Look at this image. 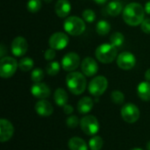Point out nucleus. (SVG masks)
I'll use <instances>...</instances> for the list:
<instances>
[{"mask_svg":"<svg viewBox=\"0 0 150 150\" xmlns=\"http://www.w3.org/2000/svg\"><path fill=\"white\" fill-rule=\"evenodd\" d=\"M145 12V9L142 4L131 3L123 10V19L127 25L136 26L141 25L144 20Z\"/></svg>","mask_w":150,"mask_h":150,"instance_id":"f257e3e1","label":"nucleus"},{"mask_svg":"<svg viewBox=\"0 0 150 150\" xmlns=\"http://www.w3.org/2000/svg\"><path fill=\"white\" fill-rule=\"evenodd\" d=\"M66 83L71 93L74 95L82 94L86 88V79L80 72L72 71L66 77Z\"/></svg>","mask_w":150,"mask_h":150,"instance_id":"f03ea898","label":"nucleus"},{"mask_svg":"<svg viewBox=\"0 0 150 150\" xmlns=\"http://www.w3.org/2000/svg\"><path fill=\"white\" fill-rule=\"evenodd\" d=\"M96 57L102 63H111L117 57V47L112 44H102L96 49Z\"/></svg>","mask_w":150,"mask_h":150,"instance_id":"7ed1b4c3","label":"nucleus"},{"mask_svg":"<svg viewBox=\"0 0 150 150\" xmlns=\"http://www.w3.org/2000/svg\"><path fill=\"white\" fill-rule=\"evenodd\" d=\"M64 30L72 36L81 35L85 30V23L84 21L76 16L69 17L63 24Z\"/></svg>","mask_w":150,"mask_h":150,"instance_id":"20e7f679","label":"nucleus"},{"mask_svg":"<svg viewBox=\"0 0 150 150\" xmlns=\"http://www.w3.org/2000/svg\"><path fill=\"white\" fill-rule=\"evenodd\" d=\"M18 67V63L16 59L10 56L3 57L0 61V76L3 78H10L11 77L17 69Z\"/></svg>","mask_w":150,"mask_h":150,"instance_id":"39448f33","label":"nucleus"},{"mask_svg":"<svg viewBox=\"0 0 150 150\" xmlns=\"http://www.w3.org/2000/svg\"><path fill=\"white\" fill-rule=\"evenodd\" d=\"M108 87V81L103 76H98L94 77L89 83V92L95 96L99 97L104 94Z\"/></svg>","mask_w":150,"mask_h":150,"instance_id":"423d86ee","label":"nucleus"},{"mask_svg":"<svg viewBox=\"0 0 150 150\" xmlns=\"http://www.w3.org/2000/svg\"><path fill=\"white\" fill-rule=\"evenodd\" d=\"M80 127L82 131L87 135H94L99 130V123L96 117L87 115L80 120Z\"/></svg>","mask_w":150,"mask_h":150,"instance_id":"0eeeda50","label":"nucleus"},{"mask_svg":"<svg viewBox=\"0 0 150 150\" xmlns=\"http://www.w3.org/2000/svg\"><path fill=\"white\" fill-rule=\"evenodd\" d=\"M140 115L141 112L139 108L134 104H126L121 109V116L123 120L129 124L135 123L139 120Z\"/></svg>","mask_w":150,"mask_h":150,"instance_id":"6e6552de","label":"nucleus"},{"mask_svg":"<svg viewBox=\"0 0 150 150\" xmlns=\"http://www.w3.org/2000/svg\"><path fill=\"white\" fill-rule=\"evenodd\" d=\"M69 39L66 33L58 32L53 33L50 36L48 43L51 48H54L55 50H62L67 47V45L69 44Z\"/></svg>","mask_w":150,"mask_h":150,"instance_id":"1a4fd4ad","label":"nucleus"},{"mask_svg":"<svg viewBox=\"0 0 150 150\" xmlns=\"http://www.w3.org/2000/svg\"><path fill=\"white\" fill-rule=\"evenodd\" d=\"M80 64V57L77 54L70 52L66 54L62 59V67L65 71L72 72L78 68Z\"/></svg>","mask_w":150,"mask_h":150,"instance_id":"9d476101","label":"nucleus"},{"mask_svg":"<svg viewBox=\"0 0 150 150\" xmlns=\"http://www.w3.org/2000/svg\"><path fill=\"white\" fill-rule=\"evenodd\" d=\"M136 59L130 52H122L117 57V65L123 70H129L134 67Z\"/></svg>","mask_w":150,"mask_h":150,"instance_id":"9b49d317","label":"nucleus"},{"mask_svg":"<svg viewBox=\"0 0 150 150\" xmlns=\"http://www.w3.org/2000/svg\"><path fill=\"white\" fill-rule=\"evenodd\" d=\"M28 49V44L25 38L23 37H16L11 43V53L17 56L20 57L23 56Z\"/></svg>","mask_w":150,"mask_h":150,"instance_id":"f8f14e48","label":"nucleus"},{"mask_svg":"<svg viewBox=\"0 0 150 150\" xmlns=\"http://www.w3.org/2000/svg\"><path fill=\"white\" fill-rule=\"evenodd\" d=\"M14 134V127L12 124L5 120L1 119L0 120V142H5L9 141Z\"/></svg>","mask_w":150,"mask_h":150,"instance_id":"ddd939ff","label":"nucleus"},{"mask_svg":"<svg viewBox=\"0 0 150 150\" xmlns=\"http://www.w3.org/2000/svg\"><path fill=\"white\" fill-rule=\"evenodd\" d=\"M81 69L83 73L87 76H92L97 74L98 66L97 62L91 57H86L81 63Z\"/></svg>","mask_w":150,"mask_h":150,"instance_id":"4468645a","label":"nucleus"},{"mask_svg":"<svg viewBox=\"0 0 150 150\" xmlns=\"http://www.w3.org/2000/svg\"><path fill=\"white\" fill-rule=\"evenodd\" d=\"M31 92L33 97L40 99H45L50 96L49 87L43 83H34V84L32 86Z\"/></svg>","mask_w":150,"mask_h":150,"instance_id":"2eb2a0df","label":"nucleus"},{"mask_svg":"<svg viewBox=\"0 0 150 150\" xmlns=\"http://www.w3.org/2000/svg\"><path fill=\"white\" fill-rule=\"evenodd\" d=\"M35 111L41 117H48L53 113L54 107L51 105V103H49L48 101L45 99H41L36 103Z\"/></svg>","mask_w":150,"mask_h":150,"instance_id":"dca6fc26","label":"nucleus"},{"mask_svg":"<svg viewBox=\"0 0 150 150\" xmlns=\"http://www.w3.org/2000/svg\"><path fill=\"white\" fill-rule=\"evenodd\" d=\"M71 11V4L69 0H58L55 4L54 11L60 18L67 17Z\"/></svg>","mask_w":150,"mask_h":150,"instance_id":"f3484780","label":"nucleus"},{"mask_svg":"<svg viewBox=\"0 0 150 150\" xmlns=\"http://www.w3.org/2000/svg\"><path fill=\"white\" fill-rule=\"evenodd\" d=\"M93 107V100L90 97L82 98L77 103V111L81 114L89 112Z\"/></svg>","mask_w":150,"mask_h":150,"instance_id":"a211bd4d","label":"nucleus"},{"mask_svg":"<svg viewBox=\"0 0 150 150\" xmlns=\"http://www.w3.org/2000/svg\"><path fill=\"white\" fill-rule=\"evenodd\" d=\"M137 93L141 99L143 101H149L150 100V83L146 81L142 82L138 85Z\"/></svg>","mask_w":150,"mask_h":150,"instance_id":"6ab92c4d","label":"nucleus"},{"mask_svg":"<svg viewBox=\"0 0 150 150\" xmlns=\"http://www.w3.org/2000/svg\"><path fill=\"white\" fill-rule=\"evenodd\" d=\"M69 148L70 150H88L85 141L80 137H72L69 139Z\"/></svg>","mask_w":150,"mask_h":150,"instance_id":"aec40b11","label":"nucleus"},{"mask_svg":"<svg viewBox=\"0 0 150 150\" xmlns=\"http://www.w3.org/2000/svg\"><path fill=\"white\" fill-rule=\"evenodd\" d=\"M54 102L56 105H58L59 106H64L69 100V97H68V94L64 89L58 88L54 91Z\"/></svg>","mask_w":150,"mask_h":150,"instance_id":"412c9836","label":"nucleus"},{"mask_svg":"<svg viewBox=\"0 0 150 150\" xmlns=\"http://www.w3.org/2000/svg\"><path fill=\"white\" fill-rule=\"evenodd\" d=\"M123 10V5L119 1H112L106 6V11L111 16H118Z\"/></svg>","mask_w":150,"mask_h":150,"instance_id":"4be33fe9","label":"nucleus"},{"mask_svg":"<svg viewBox=\"0 0 150 150\" xmlns=\"http://www.w3.org/2000/svg\"><path fill=\"white\" fill-rule=\"evenodd\" d=\"M111 30V25L105 21V20H100L97 23V25H96V31L97 33L101 35V36H104V35H106L109 33Z\"/></svg>","mask_w":150,"mask_h":150,"instance_id":"5701e85b","label":"nucleus"},{"mask_svg":"<svg viewBox=\"0 0 150 150\" xmlns=\"http://www.w3.org/2000/svg\"><path fill=\"white\" fill-rule=\"evenodd\" d=\"M18 68L24 71H30L33 68V61L30 57H23L18 62Z\"/></svg>","mask_w":150,"mask_h":150,"instance_id":"b1692460","label":"nucleus"},{"mask_svg":"<svg viewBox=\"0 0 150 150\" xmlns=\"http://www.w3.org/2000/svg\"><path fill=\"white\" fill-rule=\"evenodd\" d=\"M103 144L104 142L100 136L95 135L89 141V147L91 150H100L103 147Z\"/></svg>","mask_w":150,"mask_h":150,"instance_id":"393cba45","label":"nucleus"},{"mask_svg":"<svg viewBox=\"0 0 150 150\" xmlns=\"http://www.w3.org/2000/svg\"><path fill=\"white\" fill-rule=\"evenodd\" d=\"M124 40H125V37L124 35L121 33H114L111 35L110 37V42L112 45L115 46L116 47H120L123 43H124Z\"/></svg>","mask_w":150,"mask_h":150,"instance_id":"a878e982","label":"nucleus"},{"mask_svg":"<svg viewBox=\"0 0 150 150\" xmlns=\"http://www.w3.org/2000/svg\"><path fill=\"white\" fill-rule=\"evenodd\" d=\"M60 64L58 62H49L47 67H46V70H47V73L49 75V76H56L59 71H60Z\"/></svg>","mask_w":150,"mask_h":150,"instance_id":"bb28decb","label":"nucleus"},{"mask_svg":"<svg viewBox=\"0 0 150 150\" xmlns=\"http://www.w3.org/2000/svg\"><path fill=\"white\" fill-rule=\"evenodd\" d=\"M41 0H29L27 2L26 7L27 10L32 12V13H35L37 11H39L41 8Z\"/></svg>","mask_w":150,"mask_h":150,"instance_id":"cd10ccee","label":"nucleus"},{"mask_svg":"<svg viewBox=\"0 0 150 150\" xmlns=\"http://www.w3.org/2000/svg\"><path fill=\"white\" fill-rule=\"evenodd\" d=\"M31 78L33 80V82L34 83H40V81H42V79L44 78V72L41 69H34L31 74Z\"/></svg>","mask_w":150,"mask_h":150,"instance_id":"c85d7f7f","label":"nucleus"},{"mask_svg":"<svg viewBox=\"0 0 150 150\" xmlns=\"http://www.w3.org/2000/svg\"><path fill=\"white\" fill-rule=\"evenodd\" d=\"M112 100L116 105H122L125 101V96L124 94L120 91H114L112 93Z\"/></svg>","mask_w":150,"mask_h":150,"instance_id":"c756f323","label":"nucleus"},{"mask_svg":"<svg viewBox=\"0 0 150 150\" xmlns=\"http://www.w3.org/2000/svg\"><path fill=\"white\" fill-rule=\"evenodd\" d=\"M83 18L88 23H92L96 19V14L92 10L87 9L83 11Z\"/></svg>","mask_w":150,"mask_h":150,"instance_id":"7c9ffc66","label":"nucleus"},{"mask_svg":"<svg viewBox=\"0 0 150 150\" xmlns=\"http://www.w3.org/2000/svg\"><path fill=\"white\" fill-rule=\"evenodd\" d=\"M66 124L70 128H75L79 124H80V121L77 118V116L76 115H71L69 117H68L67 120H66Z\"/></svg>","mask_w":150,"mask_h":150,"instance_id":"2f4dec72","label":"nucleus"},{"mask_svg":"<svg viewBox=\"0 0 150 150\" xmlns=\"http://www.w3.org/2000/svg\"><path fill=\"white\" fill-rule=\"evenodd\" d=\"M142 30L145 33H150V18H145L141 24Z\"/></svg>","mask_w":150,"mask_h":150,"instance_id":"473e14b6","label":"nucleus"},{"mask_svg":"<svg viewBox=\"0 0 150 150\" xmlns=\"http://www.w3.org/2000/svg\"><path fill=\"white\" fill-rule=\"evenodd\" d=\"M55 49H54V48H49V49H47L46 52H45V54H44V56H45V59L47 60V61H51V60H53L54 57H55Z\"/></svg>","mask_w":150,"mask_h":150,"instance_id":"72a5a7b5","label":"nucleus"},{"mask_svg":"<svg viewBox=\"0 0 150 150\" xmlns=\"http://www.w3.org/2000/svg\"><path fill=\"white\" fill-rule=\"evenodd\" d=\"M63 112H64V113L65 114H67V115H69L70 113H72L73 112H74V109H73V107L71 106V105H65L64 106H63Z\"/></svg>","mask_w":150,"mask_h":150,"instance_id":"f704fd0d","label":"nucleus"},{"mask_svg":"<svg viewBox=\"0 0 150 150\" xmlns=\"http://www.w3.org/2000/svg\"><path fill=\"white\" fill-rule=\"evenodd\" d=\"M144 9H145V11H146L148 14H150V1H149V2H147V3H146Z\"/></svg>","mask_w":150,"mask_h":150,"instance_id":"c9c22d12","label":"nucleus"},{"mask_svg":"<svg viewBox=\"0 0 150 150\" xmlns=\"http://www.w3.org/2000/svg\"><path fill=\"white\" fill-rule=\"evenodd\" d=\"M145 78L148 82H150V69H149L145 73Z\"/></svg>","mask_w":150,"mask_h":150,"instance_id":"e433bc0d","label":"nucleus"},{"mask_svg":"<svg viewBox=\"0 0 150 150\" xmlns=\"http://www.w3.org/2000/svg\"><path fill=\"white\" fill-rule=\"evenodd\" d=\"M95 3L98 4H104L107 2V0H93Z\"/></svg>","mask_w":150,"mask_h":150,"instance_id":"4c0bfd02","label":"nucleus"},{"mask_svg":"<svg viewBox=\"0 0 150 150\" xmlns=\"http://www.w3.org/2000/svg\"><path fill=\"white\" fill-rule=\"evenodd\" d=\"M147 149L150 150V142H149L147 143Z\"/></svg>","mask_w":150,"mask_h":150,"instance_id":"58836bf2","label":"nucleus"},{"mask_svg":"<svg viewBox=\"0 0 150 150\" xmlns=\"http://www.w3.org/2000/svg\"><path fill=\"white\" fill-rule=\"evenodd\" d=\"M131 150H143V149H139V148H135V149H131Z\"/></svg>","mask_w":150,"mask_h":150,"instance_id":"ea45409f","label":"nucleus"},{"mask_svg":"<svg viewBox=\"0 0 150 150\" xmlns=\"http://www.w3.org/2000/svg\"><path fill=\"white\" fill-rule=\"evenodd\" d=\"M46 1H47V2H48V1H49V2H50V1H51V0H46Z\"/></svg>","mask_w":150,"mask_h":150,"instance_id":"a19ab883","label":"nucleus"}]
</instances>
